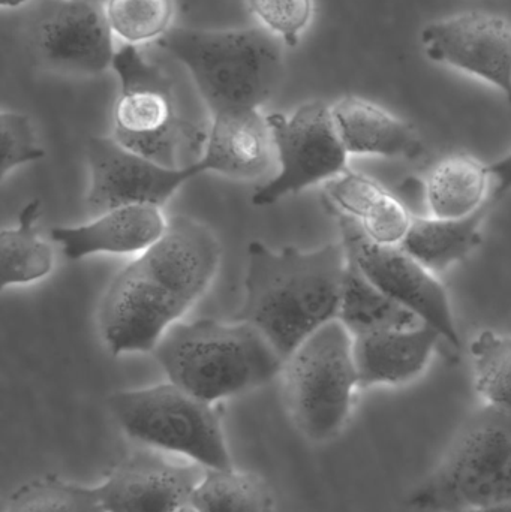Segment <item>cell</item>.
Here are the masks:
<instances>
[{
	"label": "cell",
	"instance_id": "6da1fadb",
	"mask_svg": "<svg viewBox=\"0 0 511 512\" xmlns=\"http://www.w3.org/2000/svg\"><path fill=\"white\" fill-rule=\"evenodd\" d=\"M215 231L189 216L168 219L164 236L108 283L98 328L114 357L153 352L206 294L221 264Z\"/></svg>",
	"mask_w": 511,
	"mask_h": 512
},
{
	"label": "cell",
	"instance_id": "7a4b0ae2",
	"mask_svg": "<svg viewBox=\"0 0 511 512\" xmlns=\"http://www.w3.org/2000/svg\"><path fill=\"white\" fill-rule=\"evenodd\" d=\"M347 254L342 243L315 251L248 246L245 295L234 321L257 328L287 360L306 339L339 316Z\"/></svg>",
	"mask_w": 511,
	"mask_h": 512
},
{
	"label": "cell",
	"instance_id": "3957f363",
	"mask_svg": "<svg viewBox=\"0 0 511 512\" xmlns=\"http://www.w3.org/2000/svg\"><path fill=\"white\" fill-rule=\"evenodd\" d=\"M152 354L168 382L213 405L269 384L285 363L257 328L234 319L177 322Z\"/></svg>",
	"mask_w": 511,
	"mask_h": 512
},
{
	"label": "cell",
	"instance_id": "277c9868",
	"mask_svg": "<svg viewBox=\"0 0 511 512\" xmlns=\"http://www.w3.org/2000/svg\"><path fill=\"white\" fill-rule=\"evenodd\" d=\"M282 39L264 27H173L158 41L189 72L210 116L260 110L284 77Z\"/></svg>",
	"mask_w": 511,
	"mask_h": 512
},
{
	"label": "cell",
	"instance_id": "5b68a950",
	"mask_svg": "<svg viewBox=\"0 0 511 512\" xmlns=\"http://www.w3.org/2000/svg\"><path fill=\"white\" fill-rule=\"evenodd\" d=\"M111 68L119 80L111 137L165 167H195L203 158L212 116L183 101L174 81L135 45L119 48Z\"/></svg>",
	"mask_w": 511,
	"mask_h": 512
},
{
	"label": "cell",
	"instance_id": "8992f818",
	"mask_svg": "<svg viewBox=\"0 0 511 512\" xmlns=\"http://www.w3.org/2000/svg\"><path fill=\"white\" fill-rule=\"evenodd\" d=\"M511 501V414L485 405L468 415L407 504L461 512Z\"/></svg>",
	"mask_w": 511,
	"mask_h": 512
},
{
	"label": "cell",
	"instance_id": "52a82bcc",
	"mask_svg": "<svg viewBox=\"0 0 511 512\" xmlns=\"http://www.w3.org/2000/svg\"><path fill=\"white\" fill-rule=\"evenodd\" d=\"M281 382L288 415L309 442L338 438L360 388L347 327L335 319L315 331L285 360Z\"/></svg>",
	"mask_w": 511,
	"mask_h": 512
},
{
	"label": "cell",
	"instance_id": "ba28073f",
	"mask_svg": "<svg viewBox=\"0 0 511 512\" xmlns=\"http://www.w3.org/2000/svg\"><path fill=\"white\" fill-rule=\"evenodd\" d=\"M108 409L129 438L152 450L179 454L206 469L233 468L215 405L171 382L117 391Z\"/></svg>",
	"mask_w": 511,
	"mask_h": 512
},
{
	"label": "cell",
	"instance_id": "9c48e42d",
	"mask_svg": "<svg viewBox=\"0 0 511 512\" xmlns=\"http://www.w3.org/2000/svg\"><path fill=\"white\" fill-rule=\"evenodd\" d=\"M267 119L275 140L278 170L254 192V206H273L350 170V155L336 129L332 107L326 102L309 101L290 116L275 113Z\"/></svg>",
	"mask_w": 511,
	"mask_h": 512
},
{
	"label": "cell",
	"instance_id": "30bf717a",
	"mask_svg": "<svg viewBox=\"0 0 511 512\" xmlns=\"http://www.w3.org/2000/svg\"><path fill=\"white\" fill-rule=\"evenodd\" d=\"M341 230L347 259L380 291L416 313L443 340L459 348L458 330L446 288L435 273L423 267L401 246L378 245L366 236L356 219L330 210Z\"/></svg>",
	"mask_w": 511,
	"mask_h": 512
},
{
	"label": "cell",
	"instance_id": "8fae6325",
	"mask_svg": "<svg viewBox=\"0 0 511 512\" xmlns=\"http://www.w3.org/2000/svg\"><path fill=\"white\" fill-rule=\"evenodd\" d=\"M89 188L87 210L93 216L122 206L164 207L189 180L203 174L200 165L170 168L146 158L113 137H92L87 141Z\"/></svg>",
	"mask_w": 511,
	"mask_h": 512
},
{
	"label": "cell",
	"instance_id": "7c38bea8",
	"mask_svg": "<svg viewBox=\"0 0 511 512\" xmlns=\"http://www.w3.org/2000/svg\"><path fill=\"white\" fill-rule=\"evenodd\" d=\"M30 47L50 71L93 77L113 66L114 35L104 6L86 0H50L30 27Z\"/></svg>",
	"mask_w": 511,
	"mask_h": 512
},
{
	"label": "cell",
	"instance_id": "4fadbf2b",
	"mask_svg": "<svg viewBox=\"0 0 511 512\" xmlns=\"http://www.w3.org/2000/svg\"><path fill=\"white\" fill-rule=\"evenodd\" d=\"M426 56L480 78L511 102V21L501 15L467 11L432 21L422 30Z\"/></svg>",
	"mask_w": 511,
	"mask_h": 512
},
{
	"label": "cell",
	"instance_id": "5bb4252c",
	"mask_svg": "<svg viewBox=\"0 0 511 512\" xmlns=\"http://www.w3.org/2000/svg\"><path fill=\"white\" fill-rule=\"evenodd\" d=\"M206 468L140 451L114 466L96 487L107 512H176L191 504Z\"/></svg>",
	"mask_w": 511,
	"mask_h": 512
},
{
	"label": "cell",
	"instance_id": "9a60e30c",
	"mask_svg": "<svg viewBox=\"0 0 511 512\" xmlns=\"http://www.w3.org/2000/svg\"><path fill=\"white\" fill-rule=\"evenodd\" d=\"M204 173L254 182L275 176L276 146L269 119L260 110L233 111L212 116L203 158Z\"/></svg>",
	"mask_w": 511,
	"mask_h": 512
},
{
	"label": "cell",
	"instance_id": "2e32d148",
	"mask_svg": "<svg viewBox=\"0 0 511 512\" xmlns=\"http://www.w3.org/2000/svg\"><path fill=\"white\" fill-rule=\"evenodd\" d=\"M161 207L137 204L107 210L87 224L56 227L51 240L69 261L93 255H134L155 245L167 230Z\"/></svg>",
	"mask_w": 511,
	"mask_h": 512
},
{
	"label": "cell",
	"instance_id": "e0dca14e",
	"mask_svg": "<svg viewBox=\"0 0 511 512\" xmlns=\"http://www.w3.org/2000/svg\"><path fill=\"white\" fill-rule=\"evenodd\" d=\"M443 337L429 325L353 337L360 388L408 384L419 378Z\"/></svg>",
	"mask_w": 511,
	"mask_h": 512
},
{
	"label": "cell",
	"instance_id": "ac0fdd59",
	"mask_svg": "<svg viewBox=\"0 0 511 512\" xmlns=\"http://www.w3.org/2000/svg\"><path fill=\"white\" fill-rule=\"evenodd\" d=\"M332 114L348 155L414 161L425 153V144L410 123L368 99L345 96L332 105Z\"/></svg>",
	"mask_w": 511,
	"mask_h": 512
},
{
	"label": "cell",
	"instance_id": "d6986e66",
	"mask_svg": "<svg viewBox=\"0 0 511 512\" xmlns=\"http://www.w3.org/2000/svg\"><path fill=\"white\" fill-rule=\"evenodd\" d=\"M324 198L327 209L356 219L378 245H401L413 221L401 200L371 177L354 171L324 183Z\"/></svg>",
	"mask_w": 511,
	"mask_h": 512
},
{
	"label": "cell",
	"instance_id": "ffe728a7",
	"mask_svg": "<svg viewBox=\"0 0 511 512\" xmlns=\"http://www.w3.org/2000/svg\"><path fill=\"white\" fill-rule=\"evenodd\" d=\"M488 165L470 155H453L438 162L425 180V198L431 216L464 219L491 203Z\"/></svg>",
	"mask_w": 511,
	"mask_h": 512
},
{
	"label": "cell",
	"instance_id": "44dd1931",
	"mask_svg": "<svg viewBox=\"0 0 511 512\" xmlns=\"http://www.w3.org/2000/svg\"><path fill=\"white\" fill-rule=\"evenodd\" d=\"M492 204L464 219L413 218L401 248L432 273L464 261L482 245L483 219Z\"/></svg>",
	"mask_w": 511,
	"mask_h": 512
},
{
	"label": "cell",
	"instance_id": "7402d4cb",
	"mask_svg": "<svg viewBox=\"0 0 511 512\" xmlns=\"http://www.w3.org/2000/svg\"><path fill=\"white\" fill-rule=\"evenodd\" d=\"M338 319L353 337L381 331L413 330L425 325L416 313L369 282L348 259Z\"/></svg>",
	"mask_w": 511,
	"mask_h": 512
},
{
	"label": "cell",
	"instance_id": "603a6c76",
	"mask_svg": "<svg viewBox=\"0 0 511 512\" xmlns=\"http://www.w3.org/2000/svg\"><path fill=\"white\" fill-rule=\"evenodd\" d=\"M41 203L30 201L21 209L17 224L0 233V286L29 285L45 279L53 271V248L38 230Z\"/></svg>",
	"mask_w": 511,
	"mask_h": 512
},
{
	"label": "cell",
	"instance_id": "cb8c5ba5",
	"mask_svg": "<svg viewBox=\"0 0 511 512\" xmlns=\"http://www.w3.org/2000/svg\"><path fill=\"white\" fill-rule=\"evenodd\" d=\"M189 505L195 512H275V495L260 475L206 469Z\"/></svg>",
	"mask_w": 511,
	"mask_h": 512
},
{
	"label": "cell",
	"instance_id": "d4e9b609",
	"mask_svg": "<svg viewBox=\"0 0 511 512\" xmlns=\"http://www.w3.org/2000/svg\"><path fill=\"white\" fill-rule=\"evenodd\" d=\"M470 351L477 393L486 405L511 414V334L482 331Z\"/></svg>",
	"mask_w": 511,
	"mask_h": 512
},
{
	"label": "cell",
	"instance_id": "484cf974",
	"mask_svg": "<svg viewBox=\"0 0 511 512\" xmlns=\"http://www.w3.org/2000/svg\"><path fill=\"white\" fill-rule=\"evenodd\" d=\"M5 512H107L96 487L45 477L21 486Z\"/></svg>",
	"mask_w": 511,
	"mask_h": 512
},
{
	"label": "cell",
	"instance_id": "4316f807",
	"mask_svg": "<svg viewBox=\"0 0 511 512\" xmlns=\"http://www.w3.org/2000/svg\"><path fill=\"white\" fill-rule=\"evenodd\" d=\"M102 6L111 32L128 45L159 41L173 29L174 0H105Z\"/></svg>",
	"mask_w": 511,
	"mask_h": 512
},
{
	"label": "cell",
	"instance_id": "83f0119b",
	"mask_svg": "<svg viewBox=\"0 0 511 512\" xmlns=\"http://www.w3.org/2000/svg\"><path fill=\"white\" fill-rule=\"evenodd\" d=\"M264 29L296 47L300 33L311 23L314 0H246Z\"/></svg>",
	"mask_w": 511,
	"mask_h": 512
},
{
	"label": "cell",
	"instance_id": "f1b7e54d",
	"mask_svg": "<svg viewBox=\"0 0 511 512\" xmlns=\"http://www.w3.org/2000/svg\"><path fill=\"white\" fill-rule=\"evenodd\" d=\"M0 132H2V168L0 180L5 182L11 171L21 165L41 161L45 153L36 140L35 129L26 114L15 111H3L0 114Z\"/></svg>",
	"mask_w": 511,
	"mask_h": 512
},
{
	"label": "cell",
	"instance_id": "f546056e",
	"mask_svg": "<svg viewBox=\"0 0 511 512\" xmlns=\"http://www.w3.org/2000/svg\"><path fill=\"white\" fill-rule=\"evenodd\" d=\"M491 174V204L503 200L511 192V152L488 165Z\"/></svg>",
	"mask_w": 511,
	"mask_h": 512
},
{
	"label": "cell",
	"instance_id": "4dcf8cb0",
	"mask_svg": "<svg viewBox=\"0 0 511 512\" xmlns=\"http://www.w3.org/2000/svg\"><path fill=\"white\" fill-rule=\"evenodd\" d=\"M461 512H511V501L500 502V504L489 505V507L476 508Z\"/></svg>",
	"mask_w": 511,
	"mask_h": 512
},
{
	"label": "cell",
	"instance_id": "1f68e13d",
	"mask_svg": "<svg viewBox=\"0 0 511 512\" xmlns=\"http://www.w3.org/2000/svg\"><path fill=\"white\" fill-rule=\"evenodd\" d=\"M176 512H195V510L191 505H186V507L180 508V510H177Z\"/></svg>",
	"mask_w": 511,
	"mask_h": 512
},
{
	"label": "cell",
	"instance_id": "d6a6232c",
	"mask_svg": "<svg viewBox=\"0 0 511 512\" xmlns=\"http://www.w3.org/2000/svg\"><path fill=\"white\" fill-rule=\"evenodd\" d=\"M86 2L99 3V5H104L105 0H86Z\"/></svg>",
	"mask_w": 511,
	"mask_h": 512
}]
</instances>
